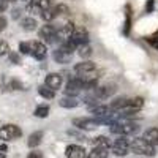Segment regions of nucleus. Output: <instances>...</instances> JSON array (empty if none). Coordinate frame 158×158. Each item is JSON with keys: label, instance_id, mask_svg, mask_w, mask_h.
I'll use <instances>...</instances> for the list:
<instances>
[{"label": "nucleus", "instance_id": "nucleus-6", "mask_svg": "<svg viewBox=\"0 0 158 158\" xmlns=\"http://www.w3.org/2000/svg\"><path fill=\"white\" fill-rule=\"evenodd\" d=\"M73 125L77 127L79 130L82 131H92L100 127V123L97 122V118H90V117H77L73 118Z\"/></svg>", "mask_w": 158, "mask_h": 158}, {"label": "nucleus", "instance_id": "nucleus-37", "mask_svg": "<svg viewBox=\"0 0 158 158\" xmlns=\"http://www.w3.org/2000/svg\"><path fill=\"white\" fill-rule=\"evenodd\" d=\"M10 2H15V0H0V13L5 11V10L8 8V3H10Z\"/></svg>", "mask_w": 158, "mask_h": 158}, {"label": "nucleus", "instance_id": "nucleus-18", "mask_svg": "<svg viewBox=\"0 0 158 158\" xmlns=\"http://www.w3.org/2000/svg\"><path fill=\"white\" fill-rule=\"evenodd\" d=\"M89 111L95 115V118H100V117H104L108 114H112L111 108L108 104H98V106H94V108H89Z\"/></svg>", "mask_w": 158, "mask_h": 158}, {"label": "nucleus", "instance_id": "nucleus-25", "mask_svg": "<svg viewBox=\"0 0 158 158\" xmlns=\"http://www.w3.org/2000/svg\"><path fill=\"white\" fill-rule=\"evenodd\" d=\"M38 94L41 95L43 98H46V100H52V98L56 97V92L51 90V89L46 87V85H40V87H38Z\"/></svg>", "mask_w": 158, "mask_h": 158}, {"label": "nucleus", "instance_id": "nucleus-8", "mask_svg": "<svg viewBox=\"0 0 158 158\" xmlns=\"http://www.w3.org/2000/svg\"><path fill=\"white\" fill-rule=\"evenodd\" d=\"M56 33H57V27H54L52 24H44L41 29L38 30L40 38L46 40V43H56Z\"/></svg>", "mask_w": 158, "mask_h": 158}, {"label": "nucleus", "instance_id": "nucleus-17", "mask_svg": "<svg viewBox=\"0 0 158 158\" xmlns=\"http://www.w3.org/2000/svg\"><path fill=\"white\" fill-rule=\"evenodd\" d=\"M128 98L127 97H118V98H115L114 101H111L108 106L111 108V111L112 112H118V111H122L123 108H127L128 106Z\"/></svg>", "mask_w": 158, "mask_h": 158}, {"label": "nucleus", "instance_id": "nucleus-19", "mask_svg": "<svg viewBox=\"0 0 158 158\" xmlns=\"http://www.w3.org/2000/svg\"><path fill=\"white\" fill-rule=\"evenodd\" d=\"M144 141H147L150 146H156L158 144V128H149L147 131H144V136H142Z\"/></svg>", "mask_w": 158, "mask_h": 158}, {"label": "nucleus", "instance_id": "nucleus-34", "mask_svg": "<svg viewBox=\"0 0 158 158\" xmlns=\"http://www.w3.org/2000/svg\"><path fill=\"white\" fill-rule=\"evenodd\" d=\"M8 57H10V60H11V63H21V57H19V54L18 52H10L8 54Z\"/></svg>", "mask_w": 158, "mask_h": 158}, {"label": "nucleus", "instance_id": "nucleus-36", "mask_svg": "<svg viewBox=\"0 0 158 158\" xmlns=\"http://www.w3.org/2000/svg\"><path fill=\"white\" fill-rule=\"evenodd\" d=\"M10 85H11V89H15V90H22L24 89V85L18 81V79H13V81L10 82Z\"/></svg>", "mask_w": 158, "mask_h": 158}, {"label": "nucleus", "instance_id": "nucleus-14", "mask_svg": "<svg viewBox=\"0 0 158 158\" xmlns=\"http://www.w3.org/2000/svg\"><path fill=\"white\" fill-rule=\"evenodd\" d=\"M44 85L46 87H49L51 90H59L60 87H62V74H59V73H51V74H48L46 76V79H44Z\"/></svg>", "mask_w": 158, "mask_h": 158}, {"label": "nucleus", "instance_id": "nucleus-22", "mask_svg": "<svg viewBox=\"0 0 158 158\" xmlns=\"http://www.w3.org/2000/svg\"><path fill=\"white\" fill-rule=\"evenodd\" d=\"M21 27H22L25 32H33V30H36V27H38V22H36L35 18H24V19L21 21Z\"/></svg>", "mask_w": 158, "mask_h": 158}, {"label": "nucleus", "instance_id": "nucleus-20", "mask_svg": "<svg viewBox=\"0 0 158 158\" xmlns=\"http://www.w3.org/2000/svg\"><path fill=\"white\" fill-rule=\"evenodd\" d=\"M92 146L97 147V149H106V150H109L112 144H111V141L106 136H97V138L92 139Z\"/></svg>", "mask_w": 158, "mask_h": 158}, {"label": "nucleus", "instance_id": "nucleus-30", "mask_svg": "<svg viewBox=\"0 0 158 158\" xmlns=\"http://www.w3.org/2000/svg\"><path fill=\"white\" fill-rule=\"evenodd\" d=\"M67 135L71 136V138H76L77 141H85V139H87L85 135L81 133V131H77V130H68V131H67Z\"/></svg>", "mask_w": 158, "mask_h": 158}, {"label": "nucleus", "instance_id": "nucleus-43", "mask_svg": "<svg viewBox=\"0 0 158 158\" xmlns=\"http://www.w3.org/2000/svg\"><path fill=\"white\" fill-rule=\"evenodd\" d=\"M0 158H5V153H2V152H0Z\"/></svg>", "mask_w": 158, "mask_h": 158}, {"label": "nucleus", "instance_id": "nucleus-2", "mask_svg": "<svg viewBox=\"0 0 158 158\" xmlns=\"http://www.w3.org/2000/svg\"><path fill=\"white\" fill-rule=\"evenodd\" d=\"M130 150L138 155H147V156H155V147L150 146L147 141L142 138H135L130 142Z\"/></svg>", "mask_w": 158, "mask_h": 158}, {"label": "nucleus", "instance_id": "nucleus-24", "mask_svg": "<svg viewBox=\"0 0 158 158\" xmlns=\"http://www.w3.org/2000/svg\"><path fill=\"white\" fill-rule=\"evenodd\" d=\"M108 150L106 149H97V147H94L89 153H87V156L85 158H108Z\"/></svg>", "mask_w": 158, "mask_h": 158}, {"label": "nucleus", "instance_id": "nucleus-16", "mask_svg": "<svg viewBox=\"0 0 158 158\" xmlns=\"http://www.w3.org/2000/svg\"><path fill=\"white\" fill-rule=\"evenodd\" d=\"M52 57H54V60H56L57 63L67 65V63H70V62H71L73 54H68V52H65V51H62L60 48H57L54 52H52Z\"/></svg>", "mask_w": 158, "mask_h": 158}, {"label": "nucleus", "instance_id": "nucleus-42", "mask_svg": "<svg viewBox=\"0 0 158 158\" xmlns=\"http://www.w3.org/2000/svg\"><path fill=\"white\" fill-rule=\"evenodd\" d=\"M6 150H8V146H6V144H2V146H0V152L5 153Z\"/></svg>", "mask_w": 158, "mask_h": 158}, {"label": "nucleus", "instance_id": "nucleus-32", "mask_svg": "<svg viewBox=\"0 0 158 158\" xmlns=\"http://www.w3.org/2000/svg\"><path fill=\"white\" fill-rule=\"evenodd\" d=\"M5 54H10V46L6 41L0 40V56H5Z\"/></svg>", "mask_w": 158, "mask_h": 158}, {"label": "nucleus", "instance_id": "nucleus-15", "mask_svg": "<svg viewBox=\"0 0 158 158\" xmlns=\"http://www.w3.org/2000/svg\"><path fill=\"white\" fill-rule=\"evenodd\" d=\"M65 155H67V158H85L87 156L85 149L81 146H76V144L68 146L67 150H65Z\"/></svg>", "mask_w": 158, "mask_h": 158}, {"label": "nucleus", "instance_id": "nucleus-5", "mask_svg": "<svg viewBox=\"0 0 158 158\" xmlns=\"http://www.w3.org/2000/svg\"><path fill=\"white\" fill-rule=\"evenodd\" d=\"M111 150L115 156H125L130 152V142L127 139V136H118L111 146Z\"/></svg>", "mask_w": 158, "mask_h": 158}, {"label": "nucleus", "instance_id": "nucleus-23", "mask_svg": "<svg viewBox=\"0 0 158 158\" xmlns=\"http://www.w3.org/2000/svg\"><path fill=\"white\" fill-rule=\"evenodd\" d=\"M59 104H60L62 108H65V109H73V108H76L77 104H79V101H77L76 98L63 97V98H60V100H59Z\"/></svg>", "mask_w": 158, "mask_h": 158}, {"label": "nucleus", "instance_id": "nucleus-39", "mask_svg": "<svg viewBox=\"0 0 158 158\" xmlns=\"http://www.w3.org/2000/svg\"><path fill=\"white\" fill-rule=\"evenodd\" d=\"M19 16H21V8H15L11 11V18L13 19H19Z\"/></svg>", "mask_w": 158, "mask_h": 158}, {"label": "nucleus", "instance_id": "nucleus-35", "mask_svg": "<svg viewBox=\"0 0 158 158\" xmlns=\"http://www.w3.org/2000/svg\"><path fill=\"white\" fill-rule=\"evenodd\" d=\"M27 158H43V152H41V150H36V149H33V150L27 155Z\"/></svg>", "mask_w": 158, "mask_h": 158}, {"label": "nucleus", "instance_id": "nucleus-12", "mask_svg": "<svg viewBox=\"0 0 158 158\" xmlns=\"http://www.w3.org/2000/svg\"><path fill=\"white\" fill-rule=\"evenodd\" d=\"M115 85H112V84H106V85H101V87H97L95 90H94V94H95V97L101 101V100H108L109 97H112L114 94H115Z\"/></svg>", "mask_w": 158, "mask_h": 158}, {"label": "nucleus", "instance_id": "nucleus-11", "mask_svg": "<svg viewBox=\"0 0 158 158\" xmlns=\"http://www.w3.org/2000/svg\"><path fill=\"white\" fill-rule=\"evenodd\" d=\"M29 44H30V56H33L36 60L46 59V54H48L46 44L40 43V41H29Z\"/></svg>", "mask_w": 158, "mask_h": 158}, {"label": "nucleus", "instance_id": "nucleus-33", "mask_svg": "<svg viewBox=\"0 0 158 158\" xmlns=\"http://www.w3.org/2000/svg\"><path fill=\"white\" fill-rule=\"evenodd\" d=\"M127 21H125V30H123V33L125 35H128V32H130V25H131V15H130V6H127Z\"/></svg>", "mask_w": 158, "mask_h": 158}, {"label": "nucleus", "instance_id": "nucleus-38", "mask_svg": "<svg viewBox=\"0 0 158 158\" xmlns=\"http://www.w3.org/2000/svg\"><path fill=\"white\" fill-rule=\"evenodd\" d=\"M153 5H155V0H147L146 11H147V13H152V11H153Z\"/></svg>", "mask_w": 158, "mask_h": 158}, {"label": "nucleus", "instance_id": "nucleus-28", "mask_svg": "<svg viewBox=\"0 0 158 158\" xmlns=\"http://www.w3.org/2000/svg\"><path fill=\"white\" fill-rule=\"evenodd\" d=\"M52 10H54L56 16H67L68 13H70V8H68L67 5H63V3H59L57 6H54Z\"/></svg>", "mask_w": 158, "mask_h": 158}, {"label": "nucleus", "instance_id": "nucleus-40", "mask_svg": "<svg viewBox=\"0 0 158 158\" xmlns=\"http://www.w3.org/2000/svg\"><path fill=\"white\" fill-rule=\"evenodd\" d=\"M146 40H147V41H149L152 46H155V48L158 49V40H156V38H153V36H149V38H146Z\"/></svg>", "mask_w": 158, "mask_h": 158}, {"label": "nucleus", "instance_id": "nucleus-13", "mask_svg": "<svg viewBox=\"0 0 158 158\" xmlns=\"http://www.w3.org/2000/svg\"><path fill=\"white\" fill-rule=\"evenodd\" d=\"M97 68V65L94 62H90V60H82V62H79L74 65V73H77L79 76H82V74H87V73H92V71H95Z\"/></svg>", "mask_w": 158, "mask_h": 158}, {"label": "nucleus", "instance_id": "nucleus-7", "mask_svg": "<svg viewBox=\"0 0 158 158\" xmlns=\"http://www.w3.org/2000/svg\"><path fill=\"white\" fill-rule=\"evenodd\" d=\"M51 8V0H30L27 5V11L33 15H41L43 11Z\"/></svg>", "mask_w": 158, "mask_h": 158}, {"label": "nucleus", "instance_id": "nucleus-31", "mask_svg": "<svg viewBox=\"0 0 158 158\" xmlns=\"http://www.w3.org/2000/svg\"><path fill=\"white\" fill-rule=\"evenodd\" d=\"M19 51H21V54H30V44H29V41L19 43Z\"/></svg>", "mask_w": 158, "mask_h": 158}, {"label": "nucleus", "instance_id": "nucleus-21", "mask_svg": "<svg viewBox=\"0 0 158 158\" xmlns=\"http://www.w3.org/2000/svg\"><path fill=\"white\" fill-rule=\"evenodd\" d=\"M41 139H43V131H35V133H32L27 139V146L30 149H35L38 147L40 144H41Z\"/></svg>", "mask_w": 158, "mask_h": 158}, {"label": "nucleus", "instance_id": "nucleus-41", "mask_svg": "<svg viewBox=\"0 0 158 158\" xmlns=\"http://www.w3.org/2000/svg\"><path fill=\"white\" fill-rule=\"evenodd\" d=\"M5 27H6V19L3 16H0V32L5 30Z\"/></svg>", "mask_w": 158, "mask_h": 158}, {"label": "nucleus", "instance_id": "nucleus-1", "mask_svg": "<svg viewBox=\"0 0 158 158\" xmlns=\"http://www.w3.org/2000/svg\"><path fill=\"white\" fill-rule=\"evenodd\" d=\"M139 130H141V127L138 123H131V122H115L109 128L112 135H118V136L136 135V133H139Z\"/></svg>", "mask_w": 158, "mask_h": 158}, {"label": "nucleus", "instance_id": "nucleus-3", "mask_svg": "<svg viewBox=\"0 0 158 158\" xmlns=\"http://www.w3.org/2000/svg\"><path fill=\"white\" fill-rule=\"evenodd\" d=\"M82 89H84V81L77 76V77H73V79H70V81L67 82V85H65L63 92H65V97L76 98L79 94H81Z\"/></svg>", "mask_w": 158, "mask_h": 158}, {"label": "nucleus", "instance_id": "nucleus-27", "mask_svg": "<svg viewBox=\"0 0 158 158\" xmlns=\"http://www.w3.org/2000/svg\"><path fill=\"white\" fill-rule=\"evenodd\" d=\"M36 117H40V118H46L48 115H49V106L48 104H41V106H38L36 109H35V112H33Z\"/></svg>", "mask_w": 158, "mask_h": 158}, {"label": "nucleus", "instance_id": "nucleus-9", "mask_svg": "<svg viewBox=\"0 0 158 158\" xmlns=\"http://www.w3.org/2000/svg\"><path fill=\"white\" fill-rule=\"evenodd\" d=\"M70 41H73L77 48L82 44H87L89 43V32L84 27H74V32L70 38Z\"/></svg>", "mask_w": 158, "mask_h": 158}, {"label": "nucleus", "instance_id": "nucleus-29", "mask_svg": "<svg viewBox=\"0 0 158 158\" xmlns=\"http://www.w3.org/2000/svg\"><path fill=\"white\" fill-rule=\"evenodd\" d=\"M41 18H43V21H44L46 24H51V21H54L57 16H56L54 10L49 8V10H46V11H43V13H41Z\"/></svg>", "mask_w": 158, "mask_h": 158}, {"label": "nucleus", "instance_id": "nucleus-26", "mask_svg": "<svg viewBox=\"0 0 158 158\" xmlns=\"http://www.w3.org/2000/svg\"><path fill=\"white\" fill-rule=\"evenodd\" d=\"M77 54L81 56L84 60H87L92 54H94V52H92V48H90V44L87 43V44H82V46H79L77 48Z\"/></svg>", "mask_w": 158, "mask_h": 158}, {"label": "nucleus", "instance_id": "nucleus-10", "mask_svg": "<svg viewBox=\"0 0 158 158\" xmlns=\"http://www.w3.org/2000/svg\"><path fill=\"white\" fill-rule=\"evenodd\" d=\"M73 32H74L73 24H65V25H62V27H59L57 33H56V40L59 41V46L65 41H68V40L71 38V35H73Z\"/></svg>", "mask_w": 158, "mask_h": 158}, {"label": "nucleus", "instance_id": "nucleus-4", "mask_svg": "<svg viewBox=\"0 0 158 158\" xmlns=\"http://www.w3.org/2000/svg\"><path fill=\"white\" fill-rule=\"evenodd\" d=\"M21 136H22V130L18 125L8 123V125L0 128V139L2 141H13V139H18Z\"/></svg>", "mask_w": 158, "mask_h": 158}]
</instances>
